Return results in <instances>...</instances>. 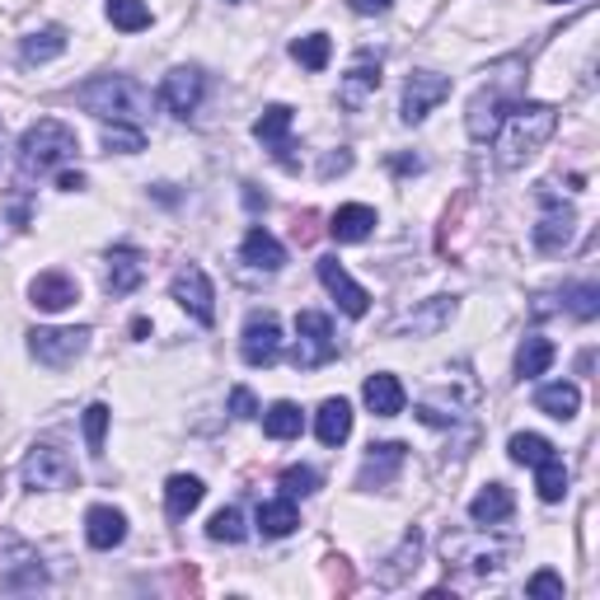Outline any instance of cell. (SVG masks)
I'll return each instance as SVG.
<instances>
[{
    "instance_id": "f1b7e54d",
    "label": "cell",
    "mask_w": 600,
    "mask_h": 600,
    "mask_svg": "<svg viewBox=\"0 0 600 600\" xmlns=\"http://www.w3.org/2000/svg\"><path fill=\"white\" fill-rule=\"evenodd\" d=\"M300 526V511H296V498H272L259 507V530L268 534V540H287V534Z\"/></svg>"
},
{
    "instance_id": "4316f807",
    "label": "cell",
    "mask_w": 600,
    "mask_h": 600,
    "mask_svg": "<svg viewBox=\"0 0 600 600\" xmlns=\"http://www.w3.org/2000/svg\"><path fill=\"white\" fill-rule=\"evenodd\" d=\"M534 409L549 413V418H559V422H568V418H577V409H582V390H577L572 380L540 384V390H534Z\"/></svg>"
},
{
    "instance_id": "c3c4849f",
    "label": "cell",
    "mask_w": 600,
    "mask_h": 600,
    "mask_svg": "<svg viewBox=\"0 0 600 600\" xmlns=\"http://www.w3.org/2000/svg\"><path fill=\"white\" fill-rule=\"evenodd\" d=\"M390 164H394V174H418V169H422V160H418V156H394Z\"/></svg>"
},
{
    "instance_id": "e575fe53",
    "label": "cell",
    "mask_w": 600,
    "mask_h": 600,
    "mask_svg": "<svg viewBox=\"0 0 600 600\" xmlns=\"http://www.w3.org/2000/svg\"><path fill=\"white\" fill-rule=\"evenodd\" d=\"M418 553H422V530L413 526L409 534H403V544L390 553V563H394V568H384V572H380V587H394V582H403V577H409V572L418 568Z\"/></svg>"
},
{
    "instance_id": "7c38bea8",
    "label": "cell",
    "mask_w": 600,
    "mask_h": 600,
    "mask_svg": "<svg viewBox=\"0 0 600 600\" xmlns=\"http://www.w3.org/2000/svg\"><path fill=\"white\" fill-rule=\"evenodd\" d=\"M441 99H450V76H437V71H413L409 80H403V109H399V118L409 122V127H418L427 113L437 109Z\"/></svg>"
},
{
    "instance_id": "9a60e30c",
    "label": "cell",
    "mask_w": 600,
    "mask_h": 600,
    "mask_svg": "<svg viewBox=\"0 0 600 600\" xmlns=\"http://www.w3.org/2000/svg\"><path fill=\"white\" fill-rule=\"evenodd\" d=\"M314 272H319V282H324V291L338 300V310L348 314V319H361V314L371 310L367 287H357L352 277H348V268H342L338 259H319V263H314Z\"/></svg>"
},
{
    "instance_id": "681fc988",
    "label": "cell",
    "mask_w": 600,
    "mask_h": 600,
    "mask_svg": "<svg viewBox=\"0 0 600 600\" xmlns=\"http://www.w3.org/2000/svg\"><path fill=\"white\" fill-rule=\"evenodd\" d=\"M549 6H577V0H549Z\"/></svg>"
},
{
    "instance_id": "44dd1931",
    "label": "cell",
    "mask_w": 600,
    "mask_h": 600,
    "mask_svg": "<svg viewBox=\"0 0 600 600\" xmlns=\"http://www.w3.org/2000/svg\"><path fill=\"white\" fill-rule=\"evenodd\" d=\"M376 207L367 202H348V207H338L333 211V221H329V234L338 244H361V240H371L376 234Z\"/></svg>"
},
{
    "instance_id": "ee69618b",
    "label": "cell",
    "mask_w": 600,
    "mask_h": 600,
    "mask_svg": "<svg viewBox=\"0 0 600 600\" xmlns=\"http://www.w3.org/2000/svg\"><path fill=\"white\" fill-rule=\"evenodd\" d=\"M526 596H534V600H563V577L559 572H549V568H540L526 582Z\"/></svg>"
},
{
    "instance_id": "d4e9b609",
    "label": "cell",
    "mask_w": 600,
    "mask_h": 600,
    "mask_svg": "<svg viewBox=\"0 0 600 600\" xmlns=\"http://www.w3.org/2000/svg\"><path fill=\"white\" fill-rule=\"evenodd\" d=\"M314 437L324 441L329 450L348 441V437H352V403H348V399H324V403H319V413H314Z\"/></svg>"
},
{
    "instance_id": "8d00e7d4",
    "label": "cell",
    "mask_w": 600,
    "mask_h": 600,
    "mask_svg": "<svg viewBox=\"0 0 600 600\" xmlns=\"http://www.w3.org/2000/svg\"><path fill=\"white\" fill-rule=\"evenodd\" d=\"M291 57H296L306 71H324L329 57H333V42H329V33H306V38L291 42Z\"/></svg>"
},
{
    "instance_id": "b9f144b4",
    "label": "cell",
    "mask_w": 600,
    "mask_h": 600,
    "mask_svg": "<svg viewBox=\"0 0 600 600\" xmlns=\"http://www.w3.org/2000/svg\"><path fill=\"white\" fill-rule=\"evenodd\" d=\"M38 587H48V568H42L38 559H24L14 572L0 577V591H38Z\"/></svg>"
},
{
    "instance_id": "7bdbcfd3",
    "label": "cell",
    "mask_w": 600,
    "mask_h": 600,
    "mask_svg": "<svg viewBox=\"0 0 600 600\" xmlns=\"http://www.w3.org/2000/svg\"><path fill=\"white\" fill-rule=\"evenodd\" d=\"M282 492H287V498H310V492H319V469L291 464L287 474H282Z\"/></svg>"
},
{
    "instance_id": "f546056e",
    "label": "cell",
    "mask_w": 600,
    "mask_h": 600,
    "mask_svg": "<svg viewBox=\"0 0 600 600\" xmlns=\"http://www.w3.org/2000/svg\"><path fill=\"white\" fill-rule=\"evenodd\" d=\"M263 432H268L272 441H296L300 432H306V413H300V403L277 399L272 409L263 413Z\"/></svg>"
},
{
    "instance_id": "9c48e42d",
    "label": "cell",
    "mask_w": 600,
    "mask_h": 600,
    "mask_svg": "<svg viewBox=\"0 0 600 600\" xmlns=\"http://www.w3.org/2000/svg\"><path fill=\"white\" fill-rule=\"evenodd\" d=\"M169 296H174L202 329L217 324V291H211V277H207L198 263H183V268L174 272V282H169Z\"/></svg>"
},
{
    "instance_id": "d590c367",
    "label": "cell",
    "mask_w": 600,
    "mask_h": 600,
    "mask_svg": "<svg viewBox=\"0 0 600 600\" xmlns=\"http://www.w3.org/2000/svg\"><path fill=\"white\" fill-rule=\"evenodd\" d=\"M507 456L517 460V464H526V469H534V464H544L549 456H559V450H553V441L534 437V432H517V437L507 441Z\"/></svg>"
},
{
    "instance_id": "2e32d148",
    "label": "cell",
    "mask_w": 600,
    "mask_h": 600,
    "mask_svg": "<svg viewBox=\"0 0 600 600\" xmlns=\"http://www.w3.org/2000/svg\"><path fill=\"white\" fill-rule=\"evenodd\" d=\"M544 198V217H540V226H534V249L540 253H559V249H568L572 244V234H577V211L572 207H563L553 192H540Z\"/></svg>"
},
{
    "instance_id": "ac0fdd59",
    "label": "cell",
    "mask_w": 600,
    "mask_h": 600,
    "mask_svg": "<svg viewBox=\"0 0 600 600\" xmlns=\"http://www.w3.org/2000/svg\"><path fill=\"white\" fill-rule=\"evenodd\" d=\"M291 122H296V113L287 109V103H268V109H263V118L259 122H253V137H259L268 150H272V156L277 160H282L287 169H296V160L287 156V150H291Z\"/></svg>"
},
{
    "instance_id": "603a6c76",
    "label": "cell",
    "mask_w": 600,
    "mask_h": 600,
    "mask_svg": "<svg viewBox=\"0 0 600 600\" xmlns=\"http://www.w3.org/2000/svg\"><path fill=\"white\" fill-rule=\"evenodd\" d=\"M511 511H517V498H511L507 483H488L474 492V502H469V521L474 526H502L511 521Z\"/></svg>"
},
{
    "instance_id": "3957f363",
    "label": "cell",
    "mask_w": 600,
    "mask_h": 600,
    "mask_svg": "<svg viewBox=\"0 0 600 600\" xmlns=\"http://www.w3.org/2000/svg\"><path fill=\"white\" fill-rule=\"evenodd\" d=\"M76 103L99 122H146L150 113V90L132 76H94L76 90Z\"/></svg>"
},
{
    "instance_id": "f35d334b",
    "label": "cell",
    "mask_w": 600,
    "mask_h": 600,
    "mask_svg": "<svg viewBox=\"0 0 600 600\" xmlns=\"http://www.w3.org/2000/svg\"><path fill=\"white\" fill-rule=\"evenodd\" d=\"M103 150L137 156V150H146V127H137V122H103Z\"/></svg>"
},
{
    "instance_id": "6da1fadb",
    "label": "cell",
    "mask_w": 600,
    "mask_h": 600,
    "mask_svg": "<svg viewBox=\"0 0 600 600\" xmlns=\"http://www.w3.org/2000/svg\"><path fill=\"white\" fill-rule=\"evenodd\" d=\"M526 99V61L521 57H502L498 67L488 71V84L469 99V109H464V132L469 141H479L488 146L492 132H498V122L507 118L511 103H521Z\"/></svg>"
},
{
    "instance_id": "52a82bcc",
    "label": "cell",
    "mask_w": 600,
    "mask_h": 600,
    "mask_svg": "<svg viewBox=\"0 0 600 600\" xmlns=\"http://www.w3.org/2000/svg\"><path fill=\"white\" fill-rule=\"evenodd\" d=\"M19 479H24V488H33V492L71 488V483H76V460H71L61 446L38 441L29 456H24V469H19Z\"/></svg>"
},
{
    "instance_id": "ffe728a7",
    "label": "cell",
    "mask_w": 600,
    "mask_h": 600,
    "mask_svg": "<svg viewBox=\"0 0 600 600\" xmlns=\"http://www.w3.org/2000/svg\"><path fill=\"white\" fill-rule=\"evenodd\" d=\"M84 540H90V549H99V553H109V549H118L122 540H127V517L118 507H90L84 511Z\"/></svg>"
},
{
    "instance_id": "8992f818",
    "label": "cell",
    "mask_w": 600,
    "mask_h": 600,
    "mask_svg": "<svg viewBox=\"0 0 600 600\" xmlns=\"http://www.w3.org/2000/svg\"><path fill=\"white\" fill-rule=\"evenodd\" d=\"M333 357H338L333 319L319 310H300L296 314V348H291L296 371H319V367H329Z\"/></svg>"
},
{
    "instance_id": "7a4b0ae2",
    "label": "cell",
    "mask_w": 600,
    "mask_h": 600,
    "mask_svg": "<svg viewBox=\"0 0 600 600\" xmlns=\"http://www.w3.org/2000/svg\"><path fill=\"white\" fill-rule=\"evenodd\" d=\"M559 132V109L553 103H511L507 118L498 122V132H492V146H498V164L502 169H521L534 150H544V141Z\"/></svg>"
},
{
    "instance_id": "30bf717a",
    "label": "cell",
    "mask_w": 600,
    "mask_h": 600,
    "mask_svg": "<svg viewBox=\"0 0 600 600\" xmlns=\"http://www.w3.org/2000/svg\"><path fill=\"white\" fill-rule=\"evenodd\" d=\"M240 357H244V367H272V361L282 357V324H277L272 310H253L244 319Z\"/></svg>"
},
{
    "instance_id": "836d02e7",
    "label": "cell",
    "mask_w": 600,
    "mask_h": 600,
    "mask_svg": "<svg viewBox=\"0 0 600 600\" xmlns=\"http://www.w3.org/2000/svg\"><path fill=\"white\" fill-rule=\"evenodd\" d=\"M103 14H109V24L122 33H141V29H150V19H156L146 0H103Z\"/></svg>"
},
{
    "instance_id": "277c9868",
    "label": "cell",
    "mask_w": 600,
    "mask_h": 600,
    "mask_svg": "<svg viewBox=\"0 0 600 600\" xmlns=\"http://www.w3.org/2000/svg\"><path fill=\"white\" fill-rule=\"evenodd\" d=\"M76 132L67 122H57V118H38L24 137H19V169H24L29 179H42V174H52V169H61L67 160H76Z\"/></svg>"
},
{
    "instance_id": "83f0119b",
    "label": "cell",
    "mask_w": 600,
    "mask_h": 600,
    "mask_svg": "<svg viewBox=\"0 0 600 600\" xmlns=\"http://www.w3.org/2000/svg\"><path fill=\"white\" fill-rule=\"evenodd\" d=\"M61 52H67V29H57V24L33 29V33L19 38V57H24L29 67H42V61H57Z\"/></svg>"
},
{
    "instance_id": "4dcf8cb0",
    "label": "cell",
    "mask_w": 600,
    "mask_h": 600,
    "mask_svg": "<svg viewBox=\"0 0 600 600\" xmlns=\"http://www.w3.org/2000/svg\"><path fill=\"white\" fill-rule=\"evenodd\" d=\"M450 319H456V300H450V296H432L422 310L403 314V329H409V333H441Z\"/></svg>"
},
{
    "instance_id": "1f68e13d",
    "label": "cell",
    "mask_w": 600,
    "mask_h": 600,
    "mask_svg": "<svg viewBox=\"0 0 600 600\" xmlns=\"http://www.w3.org/2000/svg\"><path fill=\"white\" fill-rule=\"evenodd\" d=\"M553 357H559V348H553L549 338L530 333V338L521 342V352H517V376H521V380H534V376H544V371L553 367Z\"/></svg>"
},
{
    "instance_id": "5b68a950",
    "label": "cell",
    "mask_w": 600,
    "mask_h": 600,
    "mask_svg": "<svg viewBox=\"0 0 600 600\" xmlns=\"http://www.w3.org/2000/svg\"><path fill=\"white\" fill-rule=\"evenodd\" d=\"M507 553H511V544L488 540V526L464 530V534H446V540H441V559H446V563L469 568V572H479V577L498 572V568L507 563Z\"/></svg>"
},
{
    "instance_id": "7402d4cb",
    "label": "cell",
    "mask_w": 600,
    "mask_h": 600,
    "mask_svg": "<svg viewBox=\"0 0 600 600\" xmlns=\"http://www.w3.org/2000/svg\"><path fill=\"white\" fill-rule=\"evenodd\" d=\"M361 399H367V409L376 413V418H399L403 413V384H399V376H390V371H376V376H367V384H361Z\"/></svg>"
},
{
    "instance_id": "bcb514c9",
    "label": "cell",
    "mask_w": 600,
    "mask_h": 600,
    "mask_svg": "<svg viewBox=\"0 0 600 600\" xmlns=\"http://www.w3.org/2000/svg\"><path fill=\"white\" fill-rule=\"evenodd\" d=\"M57 188H61V192H80V188H84V174H80V169H61Z\"/></svg>"
},
{
    "instance_id": "ab89813d",
    "label": "cell",
    "mask_w": 600,
    "mask_h": 600,
    "mask_svg": "<svg viewBox=\"0 0 600 600\" xmlns=\"http://www.w3.org/2000/svg\"><path fill=\"white\" fill-rule=\"evenodd\" d=\"M563 310H568L572 319H582V324H591V319L600 314V287H596V282L568 287V291H563Z\"/></svg>"
},
{
    "instance_id": "5bb4252c",
    "label": "cell",
    "mask_w": 600,
    "mask_h": 600,
    "mask_svg": "<svg viewBox=\"0 0 600 600\" xmlns=\"http://www.w3.org/2000/svg\"><path fill=\"white\" fill-rule=\"evenodd\" d=\"M403 460H409V446H403V441H376V446L367 450V460H361L357 488H367V492H376V488H390V483L399 479Z\"/></svg>"
},
{
    "instance_id": "60d3db41",
    "label": "cell",
    "mask_w": 600,
    "mask_h": 600,
    "mask_svg": "<svg viewBox=\"0 0 600 600\" xmlns=\"http://www.w3.org/2000/svg\"><path fill=\"white\" fill-rule=\"evenodd\" d=\"M109 422H113L109 403H90V409H84L80 427H84V446H90V456H103V437H109Z\"/></svg>"
},
{
    "instance_id": "8fae6325",
    "label": "cell",
    "mask_w": 600,
    "mask_h": 600,
    "mask_svg": "<svg viewBox=\"0 0 600 600\" xmlns=\"http://www.w3.org/2000/svg\"><path fill=\"white\" fill-rule=\"evenodd\" d=\"M90 348V329H33L29 333V352L33 361H42V367H71V361Z\"/></svg>"
},
{
    "instance_id": "cb8c5ba5",
    "label": "cell",
    "mask_w": 600,
    "mask_h": 600,
    "mask_svg": "<svg viewBox=\"0 0 600 600\" xmlns=\"http://www.w3.org/2000/svg\"><path fill=\"white\" fill-rule=\"evenodd\" d=\"M240 259H244L249 268H259V272H277V268L287 263V244L277 240L272 230L253 226V230L244 234V244H240Z\"/></svg>"
},
{
    "instance_id": "4fadbf2b",
    "label": "cell",
    "mask_w": 600,
    "mask_h": 600,
    "mask_svg": "<svg viewBox=\"0 0 600 600\" xmlns=\"http://www.w3.org/2000/svg\"><path fill=\"white\" fill-rule=\"evenodd\" d=\"M376 94H380V61H376L371 52H361L352 67H348V76L338 80V103H342L348 113H361Z\"/></svg>"
},
{
    "instance_id": "f6af8a7d",
    "label": "cell",
    "mask_w": 600,
    "mask_h": 600,
    "mask_svg": "<svg viewBox=\"0 0 600 600\" xmlns=\"http://www.w3.org/2000/svg\"><path fill=\"white\" fill-rule=\"evenodd\" d=\"M230 413L234 418H259L263 409H259V399H253V390H249V384H234V390H230Z\"/></svg>"
},
{
    "instance_id": "7dc6e473",
    "label": "cell",
    "mask_w": 600,
    "mask_h": 600,
    "mask_svg": "<svg viewBox=\"0 0 600 600\" xmlns=\"http://www.w3.org/2000/svg\"><path fill=\"white\" fill-rule=\"evenodd\" d=\"M348 6H352L357 14H384V10L394 6V0H348Z\"/></svg>"
},
{
    "instance_id": "ba28073f",
    "label": "cell",
    "mask_w": 600,
    "mask_h": 600,
    "mask_svg": "<svg viewBox=\"0 0 600 600\" xmlns=\"http://www.w3.org/2000/svg\"><path fill=\"white\" fill-rule=\"evenodd\" d=\"M202 99H207V76L198 67H174L160 80V94H156V103L169 118H192L202 109Z\"/></svg>"
},
{
    "instance_id": "74e56055",
    "label": "cell",
    "mask_w": 600,
    "mask_h": 600,
    "mask_svg": "<svg viewBox=\"0 0 600 600\" xmlns=\"http://www.w3.org/2000/svg\"><path fill=\"white\" fill-rule=\"evenodd\" d=\"M249 534V526H244V511L240 507H221L217 517H211V526H207V540L211 544H240Z\"/></svg>"
},
{
    "instance_id": "d6a6232c",
    "label": "cell",
    "mask_w": 600,
    "mask_h": 600,
    "mask_svg": "<svg viewBox=\"0 0 600 600\" xmlns=\"http://www.w3.org/2000/svg\"><path fill=\"white\" fill-rule=\"evenodd\" d=\"M534 492H540V502H563L568 498V464H563V456H549L544 464H534Z\"/></svg>"
},
{
    "instance_id": "e0dca14e",
    "label": "cell",
    "mask_w": 600,
    "mask_h": 600,
    "mask_svg": "<svg viewBox=\"0 0 600 600\" xmlns=\"http://www.w3.org/2000/svg\"><path fill=\"white\" fill-rule=\"evenodd\" d=\"M29 300H33L38 310L61 314V310H71L76 300H80V287H76V277H71V272H42V277H33Z\"/></svg>"
},
{
    "instance_id": "d6986e66",
    "label": "cell",
    "mask_w": 600,
    "mask_h": 600,
    "mask_svg": "<svg viewBox=\"0 0 600 600\" xmlns=\"http://www.w3.org/2000/svg\"><path fill=\"white\" fill-rule=\"evenodd\" d=\"M141 282H146V259H141V249L118 244V249L109 253V272H103V287H109V296H132Z\"/></svg>"
},
{
    "instance_id": "484cf974",
    "label": "cell",
    "mask_w": 600,
    "mask_h": 600,
    "mask_svg": "<svg viewBox=\"0 0 600 600\" xmlns=\"http://www.w3.org/2000/svg\"><path fill=\"white\" fill-rule=\"evenodd\" d=\"M202 498H207V488H202L198 474H174V479L164 483V511H169V521H188L192 511L202 507Z\"/></svg>"
}]
</instances>
